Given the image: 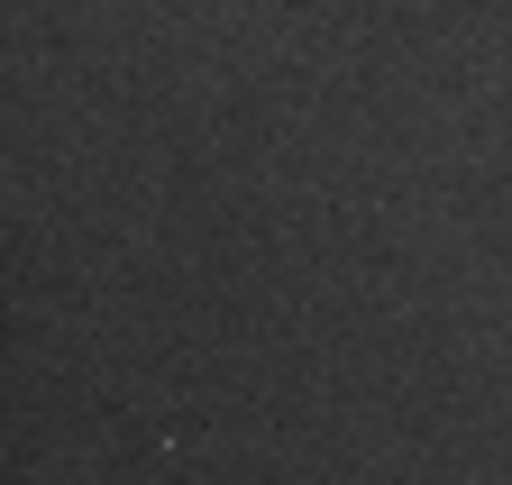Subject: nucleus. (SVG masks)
I'll return each mask as SVG.
<instances>
[]
</instances>
